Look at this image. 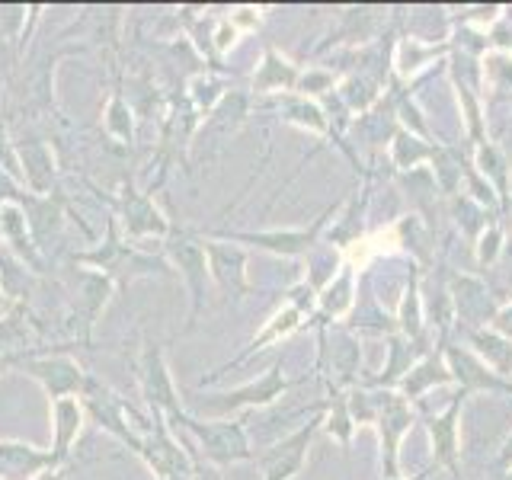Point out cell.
I'll use <instances>...</instances> for the list:
<instances>
[{
	"label": "cell",
	"mask_w": 512,
	"mask_h": 480,
	"mask_svg": "<svg viewBox=\"0 0 512 480\" xmlns=\"http://www.w3.org/2000/svg\"><path fill=\"white\" fill-rule=\"evenodd\" d=\"M74 263L84 266V269H93V272H103V276H109L112 282L125 279V276L128 279H132V276H151L154 266H157L151 256H144V253L132 250L128 244H122V240L116 237V224H109L106 244H100L90 253H77Z\"/></svg>",
	"instance_id": "cell-7"
},
{
	"label": "cell",
	"mask_w": 512,
	"mask_h": 480,
	"mask_svg": "<svg viewBox=\"0 0 512 480\" xmlns=\"http://www.w3.org/2000/svg\"><path fill=\"white\" fill-rule=\"evenodd\" d=\"M138 384H141V397H144V404H148L151 416H164L167 423H173L176 416L183 413L180 391H176V384H173V372L167 365V356L151 336H144L141 340Z\"/></svg>",
	"instance_id": "cell-4"
},
{
	"label": "cell",
	"mask_w": 512,
	"mask_h": 480,
	"mask_svg": "<svg viewBox=\"0 0 512 480\" xmlns=\"http://www.w3.org/2000/svg\"><path fill=\"white\" fill-rule=\"evenodd\" d=\"M333 84L330 80V74H324V71H308L304 77H298V87L304 90V93H320V90H327Z\"/></svg>",
	"instance_id": "cell-30"
},
{
	"label": "cell",
	"mask_w": 512,
	"mask_h": 480,
	"mask_svg": "<svg viewBox=\"0 0 512 480\" xmlns=\"http://www.w3.org/2000/svg\"><path fill=\"white\" fill-rule=\"evenodd\" d=\"M349 272H343L340 279L336 282H330L327 285V292H324V308L330 311V314H343L346 308H349Z\"/></svg>",
	"instance_id": "cell-28"
},
{
	"label": "cell",
	"mask_w": 512,
	"mask_h": 480,
	"mask_svg": "<svg viewBox=\"0 0 512 480\" xmlns=\"http://www.w3.org/2000/svg\"><path fill=\"white\" fill-rule=\"evenodd\" d=\"M234 36H237V26H234L231 20H221V23H218V32H215V45H218V52H228V48L237 42Z\"/></svg>",
	"instance_id": "cell-32"
},
{
	"label": "cell",
	"mask_w": 512,
	"mask_h": 480,
	"mask_svg": "<svg viewBox=\"0 0 512 480\" xmlns=\"http://www.w3.org/2000/svg\"><path fill=\"white\" fill-rule=\"evenodd\" d=\"M20 356H23V352H0V375L13 372V368L20 365Z\"/></svg>",
	"instance_id": "cell-35"
},
{
	"label": "cell",
	"mask_w": 512,
	"mask_h": 480,
	"mask_svg": "<svg viewBox=\"0 0 512 480\" xmlns=\"http://www.w3.org/2000/svg\"><path fill=\"white\" fill-rule=\"evenodd\" d=\"M298 87V71L295 64L282 58L276 48H266L260 68L253 74V90L256 93H272V90H292Z\"/></svg>",
	"instance_id": "cell-21"
},
{
	"label": "cell",
	"mask_w": 512,
	"mask_h": 480,
	"mask_svg": "<svg viewBox=\"0 0 512 480\" xmlns=\"http://www.w3.org/2000/svg\"><path fill=\"white\" fill-rule=\"evenodd\" d=\"M80 404L87 410V420H93L103 432H109L112 439H119L122 445L132 448L135 455H141L144 445V429H138L132 407L125 404V397L119 391H112L106 381H100L96 375H87L84 394H80Z\"/></svg>",
	"instance_id": "cell-2"
},
{
	"label": "cell",
	"mask_w": 512,
	"mask_h": 480,
	"mask_svg": "<svg viewBox=\"0 0 512 480\" xmlns=\"http://www.w3.org/2000/svg\"><path fill=\"white\" fill-rule=\"evenodd\" d=\"M218 96H221V87L215 84V80L199 77L196 84H192V100H196V106H199V109H205V112L215 106Z\"/></svg>",
	"instance_id": "cell-29"
},
{
	"label": "cell",
	"mask_w": 512,
	"mask_h": 480,
	"mask_svg": "<svg viewBox=\"0 0 512 480\" xmlns=\"http://www.w3.org/2000/svg\"><path fill=\"white\" fill-rule=\"evenodd\" d=\"M154 426L144 429L141 461L157 480H192V452H186V439L176 436V429L164 416H154Z\"/></svg>",
	"instance_id": "cell-6"
},
{
	"label": "cell",
	"mask_w": 512,
	"mask_h": 480,
	"mask_svg": "<svg viewBox=\"0 0 512 480\" xmlns=\"http://www.w3.org/2000/svg\"><path fill=\"white\" fill-rule=\"evenodd\" d=\"M404 330L410 336L420 333V308H416V288H410V298L404 304Z\"/></svg>",
	"instance_id": "cell-31"
},
{
	"label": "cell",
	"mask_w": 512,
	"mask_h": 480,
	"mask_svg": "<svg viewBox=\"0 0 512 480\" xmlns=\"http://www.w3.org/2000/svg\"><path fill=\"white\" fill-rule=\"evenodd\" d=\"M471 340L480 356L487 359V365H493L496 375H512V346L506 340H500V336H493V333H474Z\"/></svg>",
	"instance_id": "cell-24"
},
{
	"label": "cell",
	"mask_w": 512,
	"mask_h": 480,
	"mask_svg": "<svg viewBox=\"0 0 512 480\" xmlns=\"http://www.w3.org/2000/svg\"><path fill=\"white\" fill-rule=\"evenodd\" d=\"M103 128H106V135L112 141H119V144H132L135 141V112L125 100L122 84H116L109 93V103L103 109Z\"/></svg>",
	"instance_id": "cell-23"
},
{
	"label": "cell",
	"mask_w": 512,
	"mask_h": 480,
	"mask_svg": "<svg viewBox=\"0 0 512 480\" xmlns=\"http://www.w3.org/2000/svg\"><path fill=\"white\" fill-rule=\"evenodd\" d=\"M170 429H186L192 439L199 442V458L224 468V464L253 461L256 452L250 448L244 420H196L186 410L170 423Z\"/></svg>",
	"instance_id": "cell-1"
},
{
	"label": "cell",
	"mask_w": 512,
	"mask_h": 480,
	"mask_svg": "<svg viewBox=\"0 0 512 480\" xmlns=\"http://www.w3.org/2000/svg\"><path fill=\"white\" fill-rule=\"evenodd\" d=\"M7 311H10V295L4 292V288H0V320L7 317Z\"/></svg>",
	"instance_id": "cell-38"
},
{
	"label": "cell",
	"mask_w": 512,
	"mask_h": 480,
	"mask_svg": "<svg viewBox=\"0 0 512 480\" xmlns=\"http://www.w3.org/2000/svg\"><path fill=\"white\" fill-rule=\"evenodd\" d=\"M298 324H301V311L295 308V304H288V308H282L279 314H272V320H269V324L263 327V333H260V336H253V340H250V346H247L244 352H240V356H237V359H234L231 365H240V362H244V359H250L253 352H260V349H263L266 343H276V340H282V336H288V333H292V330H298ZM231 365L218 368L215 375L228 372Z\"/></svg>",
	"instance_id": "cell-22"
},
{
	"label": "cell",
	"mask_w": 512,
	"mask_h": 480,
	"mask_svg": "<svg viewBox=\"0 0 512 480\" xmlns=\"http://www.w3.org/2000/svg\"><path fill=\"white\" fill-rule=\"evenodd\" d=\"M205 256H208V276H212L224 292H231L234 298H244L250 292L247 253L237 244H212V240H205Z\"/></svg>",
	"instance_id": "cell-12"
},
{
	"label": "cell",
	"mask_w": 512,
	"mask_h": 480,
	"mask_svg": "<svg viewBox=\"0 0 512 480\" xmlns=\"http://www.w3.org/2000/svg\"><path fill=\"white\" fill-rule=\"evenodd\" d=\"M164 253L167 260L176 266L180 279L186 285L189 295V317H186V330H192L199 324V317L205 311V292H208V256H205V240H199L189 231H170V237L164 240Z\"/></svg>",
	"instance_id": "cell-3"
},
{
	"label": "cell",
	"mask_w": 512,
	"mask_h": 480,
	"mask_svg": "<svg viewBox=\"0 0 512 480\" xmlns=\"http://www.w3.org/2000/svg\"><path fill=\"white\" fill-rule=\"evenodd\" d=\"M496 330L503 336H512V308H506L503 314H496Z\"/></svg>",
	"instance_id": "cell-37"
},
{
	"label": "cell",
	"mask_w": 512,
	"mask_h": 480,
	"mask_svg": "<svg viewBox=\"0 0 512 480\" xmlns=\"http://www.w3.org/2000/svg\"><path fill=\"white\" fill-rule=\"evenodd\" d=\"M292 388V381L282 375V365L276 362L269 368L266 375H260L250 384H240L234 391H224L218 397L208 400V407L218 410V413H231V410H244V407H269L276 404V400Z\"/></svg>",
	"instance_id": "cell-10"
},
{
	"label": "cell",
	"mask_w": 512,
	"mask_h": 480,
	"mask_svg": "<svg viewBox=\"0 0 512 480\" xmlns=\"http://www.w3.org/2000/svg\"><path fill=\"white\" fill-rule=\"evenodd\" d=\"M285 119L288 122H295L301 128H311V132H324L327 128V119H324V112H320L314 103L308 100H288L285 103Z\"/></svg>",
	"instance_id": "cell-26"
},
{
	"label": "cell",
	"mask_w": 512,
	"mask_h": 480,
	"mask_svg": "<svg viewBox=\"0 0 512 480\" xmlns=\"http://www.w3.org/2000/svg\"><path fill=\"white\" fill-rule=\"evenodd\" d=\"M119 218H122V228L125 237H157V240H167L170 237V221L167 215L160 212L157 202L148 196V192H138L135 186H125L122 196H119Z\"/></svg>",
	"instance_id": "cell-9"
},
{
	"label": "cell",
	"mask_w": 512,
	"mask_h": 480,
	"mask_svg": "<svg viewBox=\"0 0 512 480\" xmlns=\"http://www.w3.org/2000/svg\"><path fill=\"white\" fill-rule=\"evenodd\" d=\"M116 292V282L103 272H93V269H80L77 279H74V295H77V308L80 317H84V336H90V330L96 327V320L106 311V304Z\"/></svg>",
	"instance_id": "cell-17"
},
{
	"label": "cell",
	"mask_w": 512,
	"mask_h": 480,
	"mask_svg": "<svg viewBox=\"0 0 512 480\" xmlns=\"http://www.w3.org/2000/svg\"><path fill=\"white\" fill-rule=\"evenodd\" d=\"M320 221H314L311 228H301V231H237V234H221L228 244H253L260 250L269 253H279V256H298V253H308L314 237H317Z\"/></svg>",
	"instance_id": "cell-14"
},
{
	"label": "cell",
	"mask_w": 512,
	"mask_h": 480,
	"mask_svg": "<svg viewBox=\"0 0 512 480\" xmlns=\"http://www.w3.org/2000/svg\"><path fill=\"white\" fill-rule=\"evenodd\" d=\"M48 468H61L52 448H36L20 439H0V480H32Z\"/></svg>",
	"instance_id": "cell-11"
},
{
	"label": "cell",
	"mask_w": 512,
	"mask_h": 480,
	"mask_svg": "<svg viewBox=\"0 0 512 480\" xmlns=\"http://www.w3.org/2000/svg\"><path fill=\"white\" fill-rule=\"evenodd\" d=\"M0 240L10 244V250L20 256V263L36 266V240L29 231V218L23 205H0Z\"/></svg>",
	"instance_id": "cell-20"
},
{
	"label": "cell",
	"mask_w": 512,
	"mask_h": 480,
	"mask_svg": "<svg viewBox=\"0 0 512 480\" xmlns=\"http://www.w3.org/2000/svg\"><path fill=\"white\" fill-rule=\"evenodd\" d=\"M16 157H20V167L26 176V186L32 189V196H52V183H55V151L52 144L45 141H23L16 148Z\"/></svg>",
	"instance_id": "cell-19"
},
{
	"label": "cell",
	"mask_w": 512,
	"mask_h": 480,
	"mask_svg": "<svg viewBox=\"0 0 512 480\" xmlns=\"http://www.w3.org/2000/svg\"><path fill=\"white\" fill-rule=\"evenodd\" d=\"M503 464H506V468H509V464H512V439L503 445Z\"/></svg>",
	"instance_id": "cell-39"
},
{
	"label": "cell",
	"mask_w": 512,
	"mask_h": 480,
	"mask_svg": "<svg viewBox=\"0 0 512 480\" xmlns=\"http://www.w3.org/2000/svg\"><path fill=\"white\" fill-rule=\"evenodd\" d=\"M423 477H426V474H416V477H413V480H423Z\"/></svg>",
	"instance_id": "cell-40"
},
{
	"label": "cell",
	"mask_w": 512,
	"mask_h": 480,
	"mask_svg": "<svg viewBox=\"0 0 512 480\" xmlns=\"http://www.w3.org/2000/svg\"><path fill=\"white\" fill-rule=\"evenodd\" d=\"M496 244H500V234H496V228H490L484 237H480V263H490L493 260Z\"/></svg>",
	"instance_id": "cell-34"
},
{
	"label": "cell",
	"mask_w": 512,
	"mask_h": 480,
	"mask_svg": "<svg viewBox=\"0 0 512 480\" xmlns=\"http://www.w3.org/2000/svg\"><path fill=\"white\" fill-rule=\"evenodd\" d=\"M448 378H452V372H448V365H442L439 359H426L423 365H416L413 372L404 378V391L410 397L423 394L429 384H445Z\"/></svg>",
	"instance_id": "cell-25"
},
{
	"label": "cell",
	"mask_w": 512,
	"mask_h": 480,
	"mask_svg": "<svg viewBox=\"0 0 512 480\" xmlns=\"http://www.w3.org/2000/svg\"><path fill=\"white\" fill-rule=\"evenodd\" d=\"M84 426H87V410L80 404V397L52 400V455L61 464H71L74 445Z\"/></svg>",
	"instance_id": "cell-13"
},
{
	"label": "cell",
	"mask_w": 512,
	"mask_h": 480,
	"mask_svg": "<svg viewBox=\"0 0 512 480\" xmlns=\"http://www.w3.org/2000/svg\"><path fill=\"white\" fill-rule=\"evenodd\" d=\"M461 397L464 394H458L439 416H432V420H429L432 452H436L439 464H445V468L452 471L455 480H464L461 468H458V413H461Z\"/></svg>",
	"instance_id": "cell-18"
},
{
	"label": "cell",
	"mask_w": 512,
	"mask_h": 480,
	"mask_svg": "<svg viewBox=\"0 0 512 480\" xmlns=\"http://www.w3.org/2000/svg\"><path fill=\"white\" fill-rule=\"evenodd\" d=\"M324 423V416H314L308 426L295 429L292 436H285L282 442H276L269 452L260 455V468H263V480H295L304 471V461H308V448L314 442L317 426Z\"/></svg>",
	"instance_id": "cell-8"
},
{
	"label": "cell",
	"mask_w": 512,
	"mask_h": 480,
	"mask_svg": "<svg viewBox=\"0 0 512 480\" xmlns=\"http://www.w3.org/2000/svg\"><path fill=\"white\" fill-rule=\"evenodd\" d=\"M16 368L26 372L29 378H36L42 384V391L48 394V400L80 397L90 375L74 356H68V352H23Z\"/></svg>",
	"instance_id": "cell-5"
},
{
	"label": "cell",
	"mask_w": 512,
	"mask_h": 480,
	"mask_svg": "<svg viewBox=\"0 0 512 480\" xmlns=\"http://www.w3.org/2000/svg\"><path fill=\"white\" fill-rule=\"evenodd\" d=\"M68 468H71V464H61V468H48V471L36 474L32 480H68Z\"/></svg>",
	"instance_id": "cell-36"
},
{
	"label": "cell",
	"mask_w": 512,
	"mask_h": 480,
	"mask_svg": "<svg viewBox=\"0 0 512 480\" xmlns=\"http://www.w3.org/2000/svg\"><path fill=\"white\" fill-rule=\"evenodd\" d=\"M192 480H224V477L215 464H208L199 455H192Z\"/></svg>",
	"instance_id": "cell-33"
},
{
	"label": "cell",
	"mask_w": 512,
	"mask_h": 480,
	"mask_svg": "<svg viewBox=\"0 0 512 480\" xmlns=\"http://www.w3.org/2000/svg\"><path fill=\"white\" fill-rule=\"evenodd\" d=\"M503 480H512V471H509V474H506V477H503Z\"/></svg>",
	"instance_id": "cell-41"
},
{
	"label": "cell",
	"mask_w": 512,
	"mask_h": 480,
	"mask_svg": "<svg viewBox=\"0 0 512 480\" xmlns=\"http://www.w3.org/2000/svg\"><path fill=\"white\" fill-rule=\"evenodd\" d=\"M375 416H378V429H381V442H384V474L394 480V474H397V442L410 429V407H407L404 397L384 394L381 410Z\"/></svg>",
	"instance_id": "cell-16"
},
{
	"label": "cell",
	"mask_w": 512,
	"mask_h": 480,
	"mask_svg": "<svg viewBox=\"0 0 512 480\" xmlns=\"http://www.w3.org/2000/svg\"><path fill=\"white\" fill-rule=\"evenodd\" d=\"M0 244H4V240H0Z\"/></svg>",
	"instance_id": "cell-42"
},
{
	"label": "cell",
	"mask_w": 512,
	"mask_h": 480,
	"mask_svg": "<svg viewBox=\"0 0 512 480\" xmlns=\"http://www.w3.org/2000/svg\"><path fill=\"white\" fill-rule=\"evenodd\" d=\"M445 356H448V372L461 381V394H471V391H506V394H512V381L490 372V368L480 359H474L471 352H464L458 346H448Z\"/></svg>",
	"instance_id": "cell-15"
},
{
	"label": "cell",
	"mask_w": 512,
	"mask_h": 480,
	"mask_svg": "<svg viewBox=\"0 0 512 480\" xmlns=\"http://www.w3.org/2000/svg\"><path fill=\"white\" fill-rule=\"evenodd\" d=\"M330 416H327V432L330 436L340 442V445H349V436H352V413H349V404H346V397L340 394H333V404H330Z\"/></svg>",
	"instance_id": "cell-27"
}]
</instances>
